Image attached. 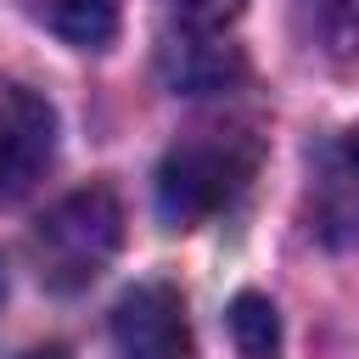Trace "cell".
I'll return each instance as SVG.
<instances>
[{
	"label": "cell",
	"instance_id": "cell-1",
	"mask_svg": "<svg viewBox=\"0 0 359 359\" xmlns=\"http://www.w3.org/2000/svg\"><path fill=\"white\" fill-rule=\"evenodd\" d=\"M264 140L247 123H202L180 135L157 163V213L174 230H191L202 219L230 213L247 185L258 180Z\"/></svg>",
	"mask_w": 359,
	"mask_h": 359
},
{
	"label": "cell",
	"instance_id": "cell-2",
	"mask_svg": "<svg viewBox=\"0 0 359 359\" xmlns=\"http://www.w3.org/2000/svg\"><path fill=\"white\" fill-rule=\"evenodd\" d=\"M118 241H123L118 196L107 185H84V191H67L56 208H45V219L28 236V258L50 292H84L112 264Z\"/></svg>",
	"mask_w": 359,
	"mask_h": 359
},
{
	"label": "cell",
	"instance_id": "cell-3",
	"mask_svg": "<svg viewBox=\"0 0 359 359\" xmlns=\"http://www.w3.org/2000/svg\"><path fill=\"white\" fill-rule=\"evenodd\" d=\"M56 157V112L39 90L0 79V202L28 196Z\"/></svg>",
	"mask_w": 359,
	"mask_h": 359
},
{
	"label": "cell",
	"instance_id": "cell-4",
	"mask_svg": "<svg viewBox=\"0 0 359 359\" xmlns=\"http://www.w3.org/2000/svg\"><path fill=\"white\" fill-rule=\"evenodd\" d=\"M112 337L123 359H191V325L185 303L163 280H140L112 309Z\"/></svg>",
	"mask_w": 359,
	"mask_h": 359
},
{
	"label": "cell",
	"instance_id": "cell-5",
	"mask_svg": "<svg viewBox=\"0 0 359 359\" xmlns=\"http://www.w3.org/2000/svg\"><path fill=\"white\" fill-rule=\"evenodd\" d=\"M309 213L325 241H359V129L320 146L309 180Z\"/></svg>",
	"mask_w": 359,
	"mask_h": 359
},
{
	"label": "cell",
	"instance_id": "cell-6",
	"mask_svg": "<svg viewBox=\"0 0 359 359\" xmlns=\"http://www.w3.org/2000/svg\"><path fill=\"white\" fill-rule=\"evenodd\" d=\"M157 67H163V79H168L174 90L202 95V90H224L230 79H241V50H236V45H219L213 34H185V28H174L168 45H163V56H157Z\"/></svg>",
	"mask_w": 359,
	"mask_h": 359
},
{
	"label": "cell",
	"instance_id": "cell-7",
	"mask_svg": "<svg viewBox=\"0 0 359 359\" xmlns=\"http://www.w3.org/2000/svg\"><path fill=\"white\" fill-rule=\"evenodd\" d=\"M28 6L56 39L79 50H107L118 34V11H123V0H28Z\"/></svg>",
	"mask_w": 359,
	"mask_h": 359
},
{
	"label": "cell",
	"instance_id": "cell-8",
	"mask_svg": "<svg viewBox=\"0 0 359 359\" xmlns=\"http://www.w3.org/2000/svg\"><path fill=\"white\" fill-rule=\"evenodd\" d=\"M230 337L247 359H269L280 348V320H275V303L258 297V292H241L230 303Z\"/></svg>",
	"mask_w": 359,
	"mask_h": 359
},
{
	"label": "cell",
	"instance_id": "cell-9",
	"mask_svg": "<svg viewBox=\"0 0 359 359\" xmlns=\"http://www.w3.org/2000/svg\"><path fill=\"white\" fill-rule=\"evenodd\" d=\"M241 6L247 0H163V11L174 17V28H185V34H219L224 22L241 17Z\"/></svg>",
	"mask_w": 359,
	"mask_h": 359
},
{
	"label": "cell",
	"instance_id": "cell-10",
	"mask_svg": "<svg viewBox=\"0 0 359 359\" xmlns=\"http://www.w3.org/2000/svg\"><path fill=\"white\" fill-rule=\"evenodd\" d=\"M320 11L342 28H359V0H320Z\"/></svg>",
	"mask_w": 359,
	"mask_h": 359
},
{
	"label": "cell",
	"instance_id": "cell-11",
	"mask_svg": "<svg viewBox=\"0 0 359 359\" xmlns=\"http://www.w3.org/2000/svg\"><path fill=\"white\" fill-rule=\"evenodd\" d=\"M22 359H67L62 348H34V353H22Z\"/></svg>",
	"mask_w": 359,
	"mask_h": 359
},
{
	"label": "cell",
	"instance_id": "cell-12",
	"mask_svg": "<svg viewBox=\"0 0 359 359\" xmlns=\"http://www.w3.org/2000/svg\"><path fill=\"white\" fill-rule=\"evenodd\" d=\"M0 297H6V280H0Z\"/></svg>",
	"mask_w": 359,
	"mask_h": 359
}]
</instances>
